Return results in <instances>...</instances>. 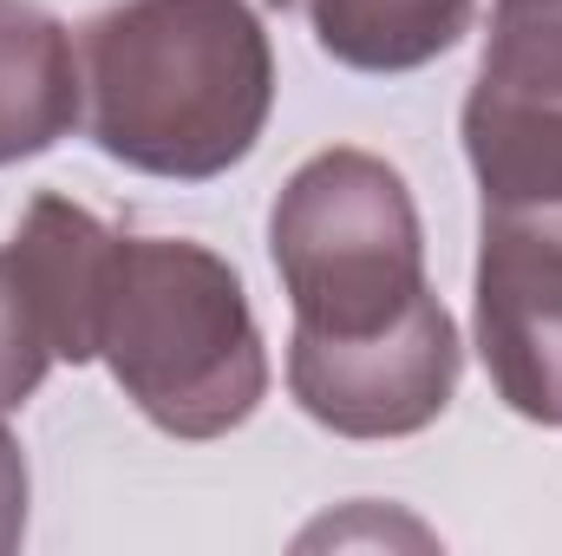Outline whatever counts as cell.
<instances>
[{
  "instance_id": "obj_8",
  "label": "cell",
  "mask_w": 562,
  "mask_h": 556,
  "mask_svg": "<svg viewBox=\"0 0 562 556\" xmlns=\"http://www.w3.org/2000/svg\"><path fill=\"white\" fill-rule=\"evenodd\" d=\"M517 105H562V0H497L477 86Z\"/></svg>"
},
{
  "instance_id": "obj_6",
  "label": "cell",
  "mask_w": 562,
  "mask_h": 556,
  "mask_svg": "<svg viewBox=\"0 0 562 556\" xmlns=\"http://www.w3.org/2000/svg\"><path fill=\"white\" fill-rule=\"evenodd\" d=\"M79 125L72 40L33 0H0V164L40 157Z\"/></svg>"
},
{
  "instance_id": "obj_5",
  "label": "cell",
  "mask_w": 562,
  "mask_h": 556,
  "mask_svg": "<svg viewBox=\"0 0 562 556\" xmlns=\"http://www.w3.org/2000/svg\"><path fill=\"white\" fill-rule=\"evenodd\" d=\"M112 263V230L66 203L33 197L20 236L0 249V413L26 407L53 360L99 354V288Z\"/></svg>"
},
{
  "instance_id": "obj_2",
  "label": "cell",
  "mask_w": 562,
  "mask_h": 556,
  "mask_svg": "<svg viewBox=\"0 0 562 556\" xmlns=\"http://www.w3.org/2000/svg\"><path fill=\"white\" fill-rule=\"evenodd\" d=\"M92 138L150 177H223L276 105L269 33L243 0H125L86 26Z\"/></svg>"
},
{
  "instance_id": "obj_3",
  "label": "cell",
  "mask_w": 562,
  "mask_h": 556,
  "mask_svg": "<svg viewBox=\"0 0 562 556\" xmlns=\"http://www.w3.org/2000/svg\"><path fill=\"white\" fill-rule=\"evenodd\" d=\"M99 354L138 413L177 438H223L269 393L262 334L236 269L170 236H112Z\"/></svg>"
},
{
  "instance_id": "obj_10",
  "label": "cell",
  "mask_w": 562,
  "mask_h": 556,
  "mask_svg": "<svg viewBox=\"0 0 562 556\" xmlns=\"http://www.w3.org/2000/svg\"><path fill=\"white\" fill-rule=\"evenodd\" d=\"M276 7H288V0H276Z\"/></svg>"
},
{
  "instance_id": "obj_7",
  "label": "cell",
  "mask_w": 562,
  "mask_h": 556,
  "mask_svg": "<svg viewBox=\"0 0 562 556\" xmlns=\"http://www.w3.org/2000/svg\"><path fill=\"white\" fill-rule=\"evenodd\" d=\"M314 40L353 73H413L458 46L471 0H307Z\"/></svg>"
},
{
  "instance_id": "obj_4",
  "label": "cell",
  "mask_w": 562,
  "mask_h": 556,
  "mask_svg": "<svg viewBox=\"0 0 562 556\" xmlns=\"http://www.w3.org/2000/svg\"><path fill=\"white\" fill-rule=\"evenodd\" d=\"M464 151L484 190L477 347L497 393L562 425V105L471 92Z\"/></svg>"
},
{
  "instance_id": "obj_9",
  "label": "cell",
  "mask_w": 562,
  "mask_h": 556,
  "mask_svg": "<svg viewBox=\"0 0 562 556\" xmlns=\"http://www.w3.org/2000/svg\"><path fill=\"white\" fill-rule=\"evenodd\" d=\"M20 531H26V458L0 432V556L20 544Z\"/></svg>"
},
{
  "instance_id": "obj_1",
  "label": "cell",
  "mask_w": 562,
  "mask_h": 556,
  "mask_svg": "<svg viewBox=\"0 0 562 556\" xmlns=\"http://www.w3.org/2000/svg\"><path fill=\"white\" fill-rule=\"evenodd\" d=\"M294 301L288 387L340 438H406L458 393V327L425 288L419 216L373 151L307 157L269 223Z\"/></svg>"
}]
</instances>
